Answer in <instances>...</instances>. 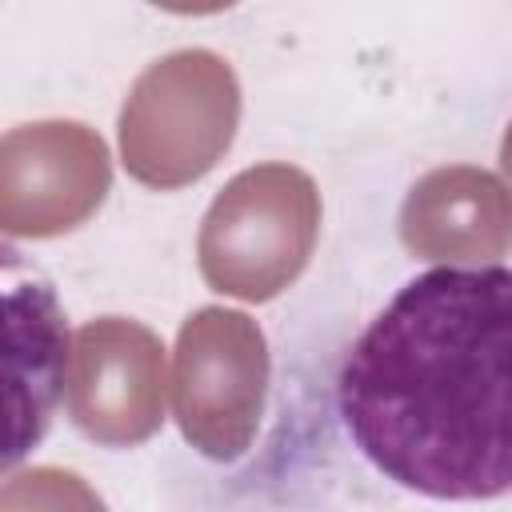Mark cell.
Returning <instances> with one entry per match:
<instances>
[{"label": "cell", "instance_id": "1", "mask_svg": "<svg viewBox=\"0 0 512 512\" xmlns=\"http://www.w3.org/2000/svg\"><path fill=\"white\" fill-rule=\"evenodd\" d=\"M352 444L432 500L512 492V268H432L356 336L336 376Z\"/></svg>", "mask_w": 512, "mask_h": 512}, {"label": "cell", "instance_id": "2", "mask_svg": "<svg viewBox=\"0 0 512 512\" xmlns=\"http://www.w3.org/2000/svg\"><path fill=\"white\" fill-rule=\"evenodd\" d=\"M236 120L240 84L232 68L204 48L172 52L156 60L124 100V168L148 188H184L228 152Z\"/></svg>", "mask_w": 512, "mask_h": 512}, {"label": "cell", "instance_id": "3", "mask_svg": "<svg viewBox=\"0 0 512 512\" xmlns=\"http://www.w3.org/2000/svg\"><path fill=\"white\" fill-rule=\"evenodd\" d=\"M320 192L292 164H260L228 180L200 224V272L216 292L272 300L308 264Z\"/></svg>", "mask_w": 512, "mask_h": 512}, {"label": "cell", "instance_id": "4", "mask_svg": "<svg viewBox=\"0 0 512 512\" xmlns=\"http://www.w3.org/2000/svg\"><path fill=\"white\" fill-rule=\"evenodd\" d=\"M268 392V344L256 320L200 308L176 336L172 408L184 440L212 460L248 452Z\"/></svg>", "mask_w": 512, "mask_h": 512}, {"label": "cell", "instance_id": "5", "mask_svg": "<svg viewBox=\"0 0 512 512\" xmlns=\"http://www.w3.org/2000/svg\"><path fill=\"white\" fill-rule=\"evenodd\" d=\"M112 168L104 140L72 120L24 124L0 148V220L8 236H60L84 224Z\"/></svg>", "mask_w": 512, "mask_h": 512}, {"label": "cell", "instance_id": "6", "mask_svg": "<svg viewBox=\"0 0 512 512\" xmlns=\"http://www.w3.org/2000/svg\"><path fill=\"white\" fill-rule=\"evenodd\" d=\"M64 404L72 424L108 448L148 440L164 420V344L136 320L104 316L76 332Z\"/></svg>", "mask_w": 512, "mask_h": 512}, {"label": "cell", "instance_id": "7", "mask_svg": "<svg viewBox=\"0 0 512 512\" xmlns=\"http://www.w3.org/2000/svg\"><path fill=\"white\" fill-rule=\"evenodd\" d=\"M8 272V452L12 468L52 424V408L68 380V328L64 312L36 272H20L16 252H4Z\"/></svg>", "mask_w": 512, "mask_h": 512}, {"label": "cell", "instance_id": "8", "mask_svg": "<svg viewBox=\"0 0 512 512\" xmlns=\"http://www.w3.org/2000/svg\"><path fill=\"white\" fill-rule=\"evenodd\" d=\"M400 236L424 260L504 256L512 248V196L484 168H436L412 184L400 208Z\"/></svg>", "mask_w": 512, "mask_h": 512}, {"label": "cell", "instance_id": "9", "mask_svg": "<svg viewBox=\"0 0 512 512\" xmlns=\"http://www.w3.org/2000/svg\"><path fill=\"white\" fill-rule=\"evenodd\" d=\"M156 8H168V12H180V16H204V12H220V8H232L236 0H152Z\"/></svg>", "mask_w": 512, "mask_h": 512}, {"label": "cell", "instance_id": "10", "mask_svg": "<svg viewBox=\"0 0 512 512\" xmlns=\"http://www.w3.org/2000/svg\"><path fill=\"white\" fill-rule=\"evenodd\" d=\"M500 164H504V172H508V180H512V124H508L504 144H500Z\"/></svg>", "mask_w": 512, "mask_h": 512}]
</instances>
